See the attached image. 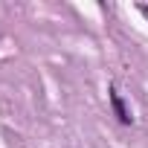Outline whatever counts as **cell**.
I'll use <instances>...</instances> for the list:
<instances>
[{"label": "cell", "instance_id": "6da1fadb", "mask_svg": "<svg viewBox=\"0 0 148 148\" xmlns=\"http://www.w3.org/2000/svg\"><path fill=\"white\" fill-rule=\"evenodd\" d=\"M110 108H113V113H116V119L122 122V125H131V110L125 108V102H122V96L116 93V90H110Z\"/></svg>", "mask_w": 148, "mask_h": 148}]
</instances>
